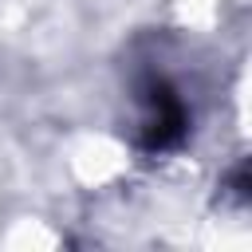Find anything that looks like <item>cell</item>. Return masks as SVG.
I'll return each instance as SVG.
<instances>
[{"instance_id":"6da1fadb","label":"cell","mask_w":252,"mask_h":252,"mask_svg":"<svg viewBox=\"0 0 252 252\" xmlns=\"http://www.w3.org/2000/svg\"><path fill=\"white\" fill-rule=\"evenodd\" d=\"M146 122H142V150L150 154H165L173 146L185 142V130H189V110L181 102V94L165 83H150L146 91Z\"/></svg>"}]
</instances>
